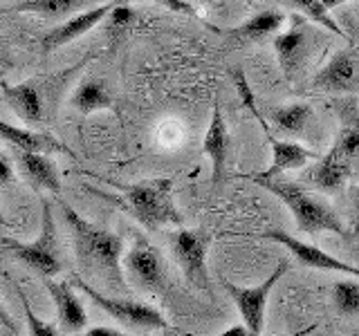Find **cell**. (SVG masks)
Masks as SVG:
<instances>
[{
    "instance_id": "17",
    "label": "cell",
    "mask_w": 359,
    "mask_h": 336,
    "mask_svg": "<svg viewBox=\"0 0 359 336\" xmlns=\"http://www.w3.org/2000/svg\"><path fill=\"white\" fill-rule=\"evenodd\" d=\"M269 144H272V164H269L267 171L263 173H254L250 177H263V179H272L283 175L285 171H294V168L306 166L308 162L319 160L321 155H317L314 150L306 148L297 141H278L272 137V132L267 134Z\"/></svg>"
},
{
    "instance_id": "20",
    "label": "cell",
    "mask_w": 359,
    "mask_h": 336,
    "mask_svg": "<svg viewBox=\"0 0 359 336\" xmlns=\"http://www.w3.org/2000/svg\"><path fill=\"white\" fill-rule=\"evenodd\" d=\"M0 88H3V94L7 99V104L11 106V110L16 112V117L27 123V126H36V123L43 121V101L39 90L32 83H5L0 81Z\"/></svg>"
},
{
    "instance_id": "10",
    "label": "cell",
    "mask_w": 359,
    "mask_h": 336,
    "mask_svg": "<svg viewBox=\"0 0 359 336\" xmlns=\"http://www.w3.org/2000/svg\"><path fill=\"white\" fill-rule=\"evenodd\" d=\"M285 272H287V260H280L272 272V276L256 287H238L233 283H227V280L222 283V287L227 289V294L236 302V307H238L247 330L254 332L256 336H261L265 328V309H267V298L272 294V287L278 283V278Z\"/></svg>"
},
{
    "instance_id": "5",
    "label": "cell",
    "mask_w": 359,
    "mask_h": 336,
    "mask_svg": "<svg viewBox=\"0 0 359 336\" xmlns=\"http://www.w3.org/2000/svg\"><path fill=\"white\" fill-rule=\"evenodd\" d=\"M7 249L14 253L20 262L32 267L43 278H54L63 272V258H61V242L56 222L52 216V206L48 200L41 202V231L34 242H18L11 238H0Z\"/></svg>"
},
{
    "instance_id": "2",
    "label": "cell",
    "mask_w": 359,
    "mask_h": 336,
    "mask_svg": "<svg viewBox=\"0 0 359 336\" xmlns=\"http://www.w3.org/2000/svg\"><path fill=\"white\" fill-rule=\"evenodd\" d=\"M337 117H339V134L332 148L321 155L317 164L310 168V182L334 193L341 190L351 179L359 177V108L355 99H339L332 104Z\"/></svg>"
},
{
    "instance_id": "38",
    "label": "cell",
    "mask_w": 359,
    "mask_h": 336,
    "mask_svg": "<svg viewBox=\"0 0 359 336\" xmlns=\"http://www.w3.org/2000/svg\"><path fill=\"white\" fill-rule=\"evenodd\" d=\"M166 336H173V334H166Z\"/></svg>"
},
{
    "instance_id": "25",
    "label": "cell",
    "mask_w": 359,
    "mask_h": 336,
    "mask_svg": "<svg viewBox=\"0 0 359 336\" xmlns=\"http://www.w3.org/2000/svg\"><path fill=\"white\" fill-rule=\"evenodd\" d=\"M332 300L337 305V312L344 316H357L359 314V280L341 278L332 287Z\"/></svg>"
},
{
    "instance_id": "13",
    "label": "cell",
    "mask_w": 359,
    "mask_h": 336,
    "mask_svg": "<svg viewBox=\"0 0 359 336\" xmlns=\"http://www.w3.org/2000/svg\"><path fill=\"white\" fill-rule=\"evenodd\" d=\"M117 5H119V0H108V3H101L97 7H90V9L81 11V14H74L70 20L61 22L59 27H54L45 34L43 41H41V50L45 54H50L54 50L63 48V45H67V43L81 38L83 34H88L93 27H97L101 20H106L108 14Z\"/></svg>"
},
{
    "instance_id": "11",
    "label": "cell",
    "mask_w": 359,
    "mask_h": 336,
    "mask_svg": "<svg viewBox=\"0 0 359 336\" xmlns=\"http://www.w3.org/2000/svg\"><path fill=\"white\" fill-rule=\"evenodd\" d=\"M312 85L339 94L359 92V48L351 43L346 50L334 52L330 61L314 74Z\"/></svg>"
},
{
    "instance_id": "21",
    "label": "cell",
    "mask_w": 359,
    "mask_h": 336,
    "mask_svg": "<svg viewBox=\"0 0 359 336\" xmlns=\"http://www.w3.org/2000/svg\"><path fill=\"white\" fill-rule=\"evenodd\" d=\"M104 0H20L14 11L20 14H36L43 18H65L81 14V11L101 5Z\"/></svg>"
},
{
    "instance_id": "33",
    "label": "cell",
    "mask_w": 359,
    "mask_h": 336,
    "mask_svg": "<svg viewBox=\"0 0 359 336\" xmlns=\"http://www.w3.org/2000/svg\"><path fill=\"white\" fill-rule=\"evenodd\" d=\"M216 336H256V334L247 330V325L243 323V325H233V328L224 330L222 334H216Z\"/></svg>"
},
{
    "instance_id": "37",
    "label": "cell",
    "mask_w": 359,
    "mask_h": 336,
    "mask_svg": "<svg viewBox=\"0 0 359 336\" xmlns=\"http://www.w3.org/2000/svg\"><path fill=\"white\" fill-rule=\"evenodd\" d=\"M301 336H308V334H301Z\"/></svg>"
},
{
    "instance_id": "14",
    "label": "cell",
    "mask_w": 359,
    "mask_h": 336,
    "mask_svg": "<svg viewBox=\"0 0 359 336\" xmlns=\"http://www.w3.org/2000/svg\"><path fill=\"white\" fill-rule=\"evenodd\" d=\"M202 153L209 157L211 162V179L213 186H220L224 173H227V155H229V130H227V121L222 117L220 104L216 99L211 110V119L205 132V139H202Z\"/></svg>"
},
{
    "instance_id": "7",
    "label": "cell",
    "mask_w": 359,
    "mask_h": 336,
    "mask_svg": "<svg viewBox=\"0 0 359 336\" xmlns=\"http://www.w3.org/2000/svg\"><path fill=\"white\" fill-rule=\"evenodd\" d=\"M72 285H76L83 294L95 302L99 309H104L110 318H115L121 323L123 328L128 330H140V332H149V330H166V318L162 316L155 307L146 305V302L137 300H128V298H115V296H106L97 291L95 287H90L83 283L81 278H74Z\"/></svg>"
},
{
    "instance_id": "34",
    "label": "cell",
    "mask_w": 359,
    "mask_h": 336,
    "mask_svg": "<svg viewBox=\"0 0 359 336\" xmlns=\"http://www.w3.org/2000/svg\"><path fill=\"white\" fill-rule=\"evenodd\" d=\"M353 213H355V227H353V235L359 238V186L355 190V197H353Z\"/></svg>"
},
{
    "instance_id": "19",
    "label": "cell",
    "mask_w": 359,
    "mask_h": 336,
    "mask_svg": "<svg viewBox=\"0 0 359 336\" xmlns=\"http://www.w3.org/2000/svg\"><path fill=\"white\" fill-rule=\"evenodd\" d=\"M18 168L22 177L36 188V190H48V193L59 195L61 193V179L56 173V166L48 155L43 153H20L18 150Z\"/></svg>"
},
{
    "instance_id": "29",
    "label": "cell",
    "mask_w": 359,
    "mask_h": 336,
    "mask_svg": "<svg viewBox=\"0 0 359 336\" xmlns=\"http://www.w3.org/2000/svg\"><path fill=\"white\" fill-rule=\"evenodd\" d=\"M108 16H110V25L112 27H121V25H126V22H130L135 18L133 11L128 7H123V5H117Z\"/></svg>"
},
{
    "instance_id": "1",
    "label": "cell",
    "mask_w": 359,
    "mask_h": 336,
    "mask_svg": "<svg viewBox=\"0 0 359 336\" xmlns=\"http://www.w3.org/2000/svg\"><path fill=\"white\" fill-rule=\"evenodd\" d=\"M63 216L67 222V229L72 235V246L79 269L90 276L97 278L99 283H104L112 291H128V283L123 278L121 269V255H123V240L119 235L110 233L108 229H101L97 224L88 222L83 216L61 204Z\"/></svg>"
},
{
    "instance_id": "4",
    "label": "cell",
    "mask_w": 359,
    "mask_h": 336,
    "mask_svg": "<svg viewBox=\"0 0 359 336\" xmlns=\"http://www.w3.org/2000/svg\"><path fill=\"white\" fill-rule=\"evenodd\" d=\"M252 182L263 186L272 195H276L283 204L290 209L292 218L297 222V229L308 235H319V233H334L341 238H351V231L344 227V222L337 218L334 209L325 200L312 195L310 190L303 186L287 182V179H263V177H250Z\"/></svg>"
},
{
    "instance_id": "23",
    "label": "cell",
    "mask_w": 359,
    "mask_h": 336,
    "mask_svg": "<svg viewBox=\"0 0 359 336\" xmlns=\"http://www.w3.org/2000/svg\"><path fill=\"white\" fill-rule=\"evenodd\" d=\"M70 106L81 112V115H93V112H99V110H110L112 97L108 92V88L101 81H97V78H86V81L72 92Z\"/></svg>"
},
{
    "instance_id": "30",
    "label": "cell",
    "mask_w": 359,
    "mask_h": 336,
    "mask_svg": "<svg viewBox=\"0 0 359 336\" xmlns=\"http://www.w3.org/2000/svg\"><path fill=\"white\" fill-rule=\"evenodd\" d=\"M14 179V166L5 155H0V186H7Z\"/></svg>"
},
{
    "instance_id": "15",
    "label": "cell",
    "mask_w": 359,
    "mask_h": 336,
    "mask_svg": "<svg viewBox=\"0 0 359 336\" xmlns=\"http://www.w3.org/2000/svg\"><path fill=\"white\" fill-rule=\"evenodd\" d=\"M50 296L56 305V318H59L61 334H76L88 325V314L83 309V302L76 298L72 287L67 283H56L52 278H43Z\"/></svg>"
},
{
    "instance_id": "9",
    "label": "cell",
    "mask_w": 359,
    "mask_h": 336,
    "mask_svg": "<svg viewBox=\"0 0 359 336\" xmlns=\"http://www.w3.org/2000/svg\"><path fill=\"white\" fill-rule=\"evenodd\" d=\"M312 43H314V31L308 18L301 14L290 16V27L276 34L274 38L276 59L287 81H294L303 72V67L308 63V56L312 52Z\"/></svg>"
},
{
    "instance_id": "36",
    "label": "cell",
    "mask_w": 359,
    "mask_h": 336,
    "mask_svg": "<svg viewBox=\"0 0 359 336\" xmlns=\"http://www.w3.org/2000/svg\"><path fill=\"white\" fill-rule=\"evenodd\" d=\"M0 227H9V222H7V218L3 216V211H0Z\"/></svg>"
},
{
    "instance_id": "26",
    "label": "cell",
    "mask_w": 359,
    "mask_h": 336,
    "mask_svg": "<svg viewBox=\"0 0 359 336\" xmlns=\"http://www.w3.org/2000/svg\"><path fill=\"white\" fill-rule=\"evenodd\" d=\"M231 81H233L236 90H238V97H241V101L245 104V108L252 112L254 119H256L258 123H261L263 130H265V134H269V128H267V123H265L263 115H261V112H258V108H256V101H254V94H252V88H250V83H247V76H245V72L241 70V67H233V70H231Z\"/></svg>"
},
{
    "instance_id": "6",
    "label": "cell",
    "mask_w": 359,
    "mask_h": 336,
    "mask_svg": "<svg viewBox=\"0 0 359 336\" xmlns=\"http://www.w3.org/2000/svg\"><path fill=\"white\" fill-rule=\"evenodd\" d=\"M121 269L128 274L135 289L144 294L162 296L168 287V267L164 255L144 235H137L130 249L121 255Z\"/></svg>"
},
{
    "instance_id": "28",
    "label": "cell",
    "mask_w": 359,
    "mask_h": 336,
    "mask_svg": "<svg viewBox=\"0 0 359 336\" xmlns=\"http://www.w3.org/2000/svg\"><path fill=\"white\" fill-rule=\"evenodd\" d=\"M151 3H155V5H162V7H166V9L175 11V14L196 16V9L191 7L189 3H184V0H151Z\"/></svg>"
},
{
    "instance_id": "24",
    "label": "cell",
    "mask_w": 359,
    "mask_h": 336,
    "mask_svg": "<svg viewBox=\"0 0 359 336\" xmlns=\"http://www.w3.org/2000/svg\"><path fill=\"white\" fill-rule=\"evenodd\" d=\"M287 3L294 7L301 16H306L308 20L317 22V25H321L323 29L332 31L334 36H344L346 38V31L341 29V25L332 18L330 9L325 7L321 0H287Z\"/></svg>"
},
{
    "instance_id": "8",
    "label": "cell",
    "mask_w": 359,
    "mask_h": 336,
    "mask_svg": "<svg viewBox=\"0 0 359 336\" xmlns=\"http://www.w3.org/2000/svg\"><path fill=\"white\" fill-rule=\"evenodd\" d=\"M211 235L202 229H177L171 235V251L177 267L182 269L187 283L200 291L209 289L207 251Z\"/></svg>"
},
{
    "instance_id": "27",
    "label": "cell",
    "mask_w": 359,
    "mask_h": 336,
    "mask_svg": "<svg viewBox=\"0 0 359 336\" xmlns=\"http://www.w3.org/2000/svg\"><path fill=\"white\" fill-rule=\"evenodd\" d=\"M16 294H18V298H20V302H22V312H25V321H27V325H29L32 336H61V332L56 330L52 323H45L43 318H39L36 314H34V309H32V305H29V300H27V296H25V291H22L20 287H16Z\"/></svg>"
},
{
    "instance_id": "22",
    "label": "cell",
    "mask_w": 359,
    "mask_h": 336,
    "mask_svg": "<svg viewBox=\"0 0 359 336\" xmlns=\"http://www.w3.org/2000/svg\"><path fill=\"white\" fill-rule=\"evenodd\" d=\"M269 119L276 126V130L285 134H294V137H303L308 134L312 123H314V110L310 104H287L278 106L269 112Z\"/></svg>"
},
{
    "instance_id": "12",
    "label": "cell",
    "mask_w": 359,
    "mask_h": 336,
    "mask_svg": "<svg viewBox=\"0 0 359 336\" xmlns=\"http://www.w3.org/2000/svg\"><path fill=\"white\" fill-rule=\"evenodd\" d=\"M265 240H274L278 244H283L285 249L292 253V258L301 265V267H308V269H323V272H341V274H348V276H355L359 278V269L348 265L339 258L330 255L328 251H321L319 246L314 244H308L294 235H290L285 231H278V229H269L263 233Z\"/></svg>"
},
{
    "instance_id": "35",
    "label": "cell",
    "mask_w": 359,
    "mask_h": 336,
    "mask_svg": "<svg viewBox=\"0 0 359 336\" xmlns=\"http://www.w3.org/2000/svg\"><path fill=\"white\" fill-rule=\"evenodd\" d=\"M321 3L328 7V9H334V7H339V5H344V3H348V0H321Z\"/></svg>"
},
{
    "instance_id": "3",
    "label": "cell",
    "mask_w": 359,
    "mask_h": 336,
    "mask_svg": "<svg viewBox=\"0 0 359 336\" xmlns=\"http://www.w3.org/2000/svg\"><path fill=\"white\" fill-rule=\"evenodd\" d=\"M86 190L95 193L104 202L115 204L119 211L128 213L133 220H137L146 231H160L168 224H182V216L173 202V182L168 177L146 179L140 184L119 186V193L112 195L106 190L86 186Z\"/></svg>"
},
{
    "instance_id": "18",
    "label": "cell",
    "mask_w": 359,
    "mask_h": 336,
    "mask_svg": "<svg viewBox=\"0 0 359 336\" xmlns=\"http://www.w3.org/2000/svg\"><path fill=\"white\" fill-rule=\"evenodd\" d=\"M285 14L278 9H265L254 14L250 20H245L243 25L233 27L227 31V38L233 45H250V43H263L269 36H276L278 29L283 27Z\"/></svg>"
},
{
    "instance_id": "32",
    "label": "cell",
    "mask_w": 359,
    "mask_h": 336,
    "mask_svg": "<svg viewBox=\"0 0 359 336\" xmlns=\"http://www.w3.org/2000/svg\"><path fill=\"white\" fill-rule=\"evenodd\" d=\"M0 325H3L5 330H11V334H18V325L9 316V312L5 309L3 302H0Z\"/></svg>"
},
{
    "instance_id": "16",
    "label": "cell",
    "mask_w": 359,
    "mask_h": 336,
    "mask_svg": "<svg viewBox=\"0 0 359 336\" xmlns=\"http://www.w3.org/2000/svg\"><path fill=\"white\" fill-rule=\"evenodd\" d=\"M0 139L11 144L20 153H43V155L61 153V155H67V157H74V153L56 137H52V134L11 126V123H7L3 119H0Z\"/></svg>"
},
{
    "instance_id": "31",
    "label": "cell",
    "mask_w": 359,
    "mask_h": 336,
    "mask_svg": "<svg viewBox=\"0 0 359 336\" xmlns=\"http://www.w3.org/2000/svg\"><path fill=\"white\" fill-rule=\"evenodd\" d=\"M83 336H128L119 332L117 328H106V325H99V328H90Z\"/></svg>"
}]
</instances>
